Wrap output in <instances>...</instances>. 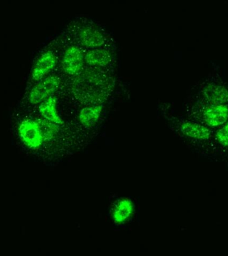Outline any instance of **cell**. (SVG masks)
I'll return each instance as SVG.
<instances>
[{"label":"cell","mask_w":228,"mask_h":256,"mask_svg":"<svg viewBox=\"0 0 228 256\" xmlns=\"http://www.w3.org/2000/svg\"><path fill=\"white\" fill-rule=\"evenodd\" d=\"M18 133L24 143L31 149H38L44 141L43 134L38 120H23L18 128Z\"/></svg>","instance_id":"cell-1"},{"label":"cell","mask_w":228,"mask_h":256,"mask_svg":"<svg viewBox=\"0 0 228 256\" xmlns=\"http://www.w3.org/2000/svg\"><path fill=\"white\" fill-rule=\"evenodd\" d=\"M59 78L56 76H48L44 78L30 92L29 101L30 103L37 105L52 97L60 86Z\"/></svg>","instance_id":"cell-2"},{"label":"cell","mask_w":228,"mask_h":256,"mask_svg":"<svg viewBox=\"0 0 228 256\" xmlns=\"http://www.w3.org/2000/svg\"><path fill=\"white\" fill-rule=\"evenodd\" d=\"M85 64L84 53L81 48L76 45L67 48L62 57V66L66 74L76 76L82 71Z\"/></svg>","instance_id":"cell-3"},{"label":"cell","mask_w":228,"mask_h":256,"mask_svg":"<svg viewBox=\"0 0 228 256\" xmlns=\"http://www.w3.org/2000/svg\"><path fill=\"white\" fill-rule=\"evenodd\" d=\"M57 58L53 52L48 50L44 52L36 60L31 72L32 79L40 82L47 77L48 74L55 68Z\"/></svg>","instance_id":"cell-4"},{"label":"cell","mask_w":228,"mask_h":256,"mask_svg":"<svg viewBox=\"0 0 228 256\" xmlns=\"http://www.w3.org/2000/svg\"><path fill=\"white\" fill-rule=\"evenodd\" d=\"M80 43L88 49L102 48L106 42V37L101 30L94 26L82 28L79 34Z\"/></svg>","instance_id":"cell-5"},{"label":"cell","mask_w":228,"mask_h":256,"mask_svg":"<svg viewBox=\"0 0 228 256\" xmlns=\"http://www.w3.org/2000/svg\"><path fill=\"white\" fill-rule=\"evenodd\" d=\"M206 123L210 126H218L225 123L228 119V108L224 104L212 105L204 112Z\"/></svg>","instance_id":"cell-6"},{"label":"cell","mask_w":228,"mask_h":256,"mask_svg":"<svg viewBox=\"0 0 228 256\" xmlns=\"http://www.w3.org/2000/svg\"><path fill=\"white\" fill-rule=\"evenodd\" d=\"M40 114L44 119L51 122L52 123L62 125L63 120L62 119L58 110L57 100L54 96L48 98L45 101L40 104Z\"/></svg>","instance_id":"cell-7"},{"label":"cell","mask_w":228,"mask_h":256,"mask_svg":"<svg viewBox=\"0 0 228 256\" xmlns=\"http://www.w3.org/2000/svg\"><path fill=\"white\" fill-rule=\"evenodd\" d=\"M112 60L111 54L102 48L90 49L84 53L85 63L96 67H104L108 65Z\"/></svg>","instance_id":"cell-8"},{"label":"cell","mask_w":228,"mask_h":256,"mask_svg":"<svg viewBox=\"0 0 228 256\" xmlns=\"http://www.w3.org/2000/svg\"><path fill=\"white\" fill-rule=\"evenodd\" d=\"M102 113V106L95 105L82 108L80 110L78 120L84 127L90 128L98 124Z\"/></svg>","instance_id":"cell-9"},{"label":"cell","mask_w":228,"mask_h":256,"mask_svg":"<svg viewBox=\"0 0 228 256\" xmlns=\"http://www.w3.org/2000/svg\"><path fill=\"white\" fill-rule=\"evenodd\" d=\"M133 212L134 204L131 200L129 199L118 200L112 209V218L116 223L123 224L131 217Z\"/></svg>","instance_id":"cell-10"},{"label":"cell","mask_w":228,"mask_h":256,"mask_svg":"<svg viewBox=\"0 0 228 256\" xmlns=\"http://www.w3.org/2000/svg\"><path fill=\"white\" fill-rule=\"evenodd\" d=\"M181 130L185 135L196 139H207L210 136L209 130L206 128L190 122L182 124Z\"/></svg>","instance_id":"cell-11"},{"label":"cell","mask_w":228,"mask_h":256,"mask_svg":"<svg viewBox=\"0 0 228 256\" xmlns=\"http://www.w3.org/2000/svg\"><path fill=\"white\" fill-rule=\"evenodd\" d=\"M44 140H51L58 132V125L45 119L38 120Z\"/></svg>","instance_id":"cell-12"},{"label":"cell","mask_w":228,"mask_h":256,"mask_svg":"<svg viewBox=\"0 0 228 256\" xmlns=\"http://www.w3.org/2000/svg\"><path fill=\"white\" fill-rule=\"evenodd\" d=\"M217 139L222 145L228 146V122L217 134Z\"/></svg>","instance_id":"cell-13"}]
</instances>
